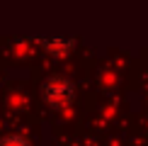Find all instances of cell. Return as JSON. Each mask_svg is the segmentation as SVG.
<instances>
[{
    "instance_id": "6da1fadb",
    "label": "cell",
    "mask_w": 148,
    "mask_h": 146,
    "mask_svg": "<svg viewBox=\"0 0 148 146\" xmlns=\"http://www.w3.org/2000/svg\"><path fill=\"white\" fill-rule=\"evenodd\" d=\"M41 97H44L51 107L61 110V107H66V105L73 102V97H75V85H73L68 78H63V76H53V78H49L44 83Z\"/></svg>"
},
{
    "instance_id": "7a4b0ae2",
    "label": "cell",
    "mask_w": 148,
    "mask_h": 146,
    "mask_svg": "<svg viewBox=\"0 0 148 146\" xmlns=\"http://www.w3.org/2000/svg\"><path fill=\"white\" fill-rule=\"evenodd\" d=\"M0 146H32V144H29V139L22 136V134H5V136L0 139Z\"/></svg>"
},
{
    "instance_id": "3957f363",
    "label": "cell",
    "mask_w": 148,
    "mask_h": 146,
    "mask_svg": "<svg viewBox=\"0 0 148 146\" xmlns=\"http://www.w3.org/2000/svg\"><path fill=\"white\" fill-rule=\"evenodd\" d=\"M44 46L49 49V51H56V54H63V51H68L71 41H61V39H56V41H44Z\"/></svg>"
}]
</instances>
